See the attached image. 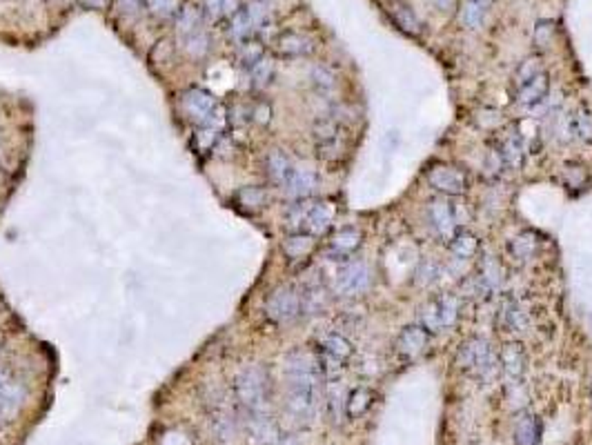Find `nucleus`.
Returning <instances> with one entry per match:
<instances>
[{"mask_svg":"<svg viewBox=\"0 0 592 445\" xmlns=\"http://www.w3.org/2000/svg\"><path fill=\"white\" fill-rule=\"evenodd\" d=\"M180 105L185 109V114L190 116L192 123H196L198 127H214V129H223L225 125V107L216 101L214 94H210L208 89L200 87H192L183 94Z\"/></svg>","mask_w":592,"mask_h":445,"instance_id":"nucleus-1","label":"nucleus"},{"mask_svg":"<svg viewBox=\"0 0 592 445\" xmlns=\"http://www.w3.org/2000/svg\"><path fill=\"white\" fill-rule=\"evenodd\" d=\"M265 389H267V377L261 365H247L243 367L234 379V394L236 401L245 407L250 414H256L265 405Z\"/></svg>","mask_w":592,"mask_h":445,"instance_id":"nucleus-2","label":"nucleus"},{"mask_svg":"<svg viewBox=\"0 0 592 445\" xmlns=\"http://www.w3.org/2000/svg\"><path fill=\"white\" fill-rule=\"evenodd\" d=\"M303 312V305H301V294L296 292L292 285H281L276 287L265 301V314L267 319L279 323V325H285V323H292L301 317Z\"/></svg>","mask_w":592,"mask_h":445,"instance_id":"nucleus-3","label":"nucleus"},{"mask_svg":"<svg viewBox=\"0 0 592 445\" xmlns=\"http://www.w3.org/2000/svg\"><path fill=\"white\" fill-rule=\"evenodd\" d=\"M335 287L343 296H359L369 287V270L363 261H349L345 263L339 274Z\"/></svg>","mask_w":592,"mask_h":445,"instance_id":"nucleus-4","label":"nucleus"},{"mask_svg":"<svg viewBox=\"0 0 592 445\" xmlns=\"http://www.w3.org/2000/svg\"><path fill=\"white\" fill-rule=\"evenodd\" d=\"M428 183H430V188H434L441 194H448V196H461L468 190L466 174L452 165H434L428 172Z\"/></svg>","mask_w":592,"mask_h":445,"instance_id":"nucleus-5","label":"nucleus"},{"mask_svg":"<svg viewBox=\"0 0 592 445\" xmlns=\"http://www.w3.org/2000/svg\"><path fill=\"white\" fill-rule=\"evenodd\" d=\"M456 317H459V303L454 296L446 294V296H439L437 301H432L428 305L423 314V321H425V329H446V327H452L456 323Z\"/></svg>","mask_w":592,"mask_h":445,"instance_id":"nucleus-6","label":"nucleus"},{"mask_svg":"<svg viewBox=\"0 0 592 445\" xmlns=\"http://www.w3.org/2000/svg\"><path fill=\"white\" fill-rule=\"evenodd\" d=\"M428 218H430V225L432 230L441 236V238H452L456 234V225H459V218L454 214V208L450 200H443V198H434L430 200L428 205Z\"/></svg>","mask_w":592,"mask_h":445,"instance_id":"nucleus-7","label":"nucleus"},{"mask_svg":"<svg viewBox=\"0 0 592 445\" xmlns=\"http://www.w3.org/2000/svg\"><path fill=\"white\" fill-rule=\"evenodd\" d=\"M27 399V389L23 387V383L18 381H9L7 385L0 387V425H9Z\"/></svg>","mask_w":592,"mask_h":445,"instance_id":"nucleus-8","label":"nucleus"},{"mask_svg":"<svg viewBox=\"0 0 592 445\" xmlns=\"http://www.w3.org/2000/svg\"><path fill=\"white\" fill-rule=\"evenodd\" d=\"M459 361L464 363L466 367H472V369H486V367H490L494 363L490 343L486 339H476V337L468 339L464 345H461Z\"/></svg>","mask_w":592,"mask_h":445,"instance_id":"nucleus-9","label":"nucleus"},{"mask_svg":"<svg viewBox=\"0 0 592 445\" xmlns=\"http://www.w3.org/2000/svg\"><path fill=\"white\" fill-rule=\"evenodd\" d=\"M283 188H285L290 198L305 200V198H310L314 192H317L319 178H317V174H314L312 170H305V167H301V170H294L292 172V176L287 178V183L283 185Z\"/></svg>","mask_w":592,"mask_h":445,"instance_id":"nucleus-10","label":"nucleus"},{"mask_svg":"<svg viewBox=\"0 0 592 445\" xmlns=\"http://www.w3.org/2000/svg\"><path fill=\"white\" fill-rule=\"evenodd\" d=\"M335 220V205L332 203H312L307 218H305V230L312 236H321Z\"/></svg>","mask_w":592,"mask_h":445,"instance_id":"nucleus-11","label":"nucleus"},{"mask_svg":"<svg viewBox=\"0 0 592 445\" xmlns=\"http://www.w3.org/2000/svg\"><path fill=\"white\" fill-rule=\"evenodd\" d=\"M428 339H430V334H428V329H425V327H421V325H408V327L401 329L399 339H397V345H399V349L403 352V354L417 357V354H421L425 347H428Z\"/></svg>","mask_w":592,"mask_h":445,"instance_id":"nucleus-12","label":"nucleus"},{"mask_svg":"<svg viewBox=\"0 0 592 445\" xmlns=\"http://www.w3.org/2000/svg\"><path fill=\"white\" fill-rule=\"evenodd\" d=\"M548 89H550V81H548L546 73L541 71L539 76H534L532 81L521 85L519 94H516V101H519V105L532 109V107H536L548 96Z\"/></svg>","mask_w":592,"mask_h":445,"instance_id":"nucleus-13","label":"nucleus"},{"mask_svg":"<svg viewBox=\"0 0 592 445\" xmlns=\"http://www.w3.org/2000/svg\"><path fill=\"white\" fill-rule=\"evenodd\" d=\"M499 156H501L504 165H508L510 170H519V167L524 165V156H526V145H524V138L521 134H508L501 143V152H499Z\"/></svg>","mask_w":592,"mask_h":445,"instance_id":"nucleus-14","label":"nucleus"},{"mask_svg":"<svg viewBox=\"0 0 592 445\" xmlns=\"http://www.w3.org/2000/svg\"><path fill=\"white\" fill-rule=\"evenodd\" d=\"M265 167H267V176H270L272 183H276V185H285L287 178H290L292 172H294L292 160H290L287 154L281 152V150H272V152L267 154Z\"/></svg>","mask_w":592,"mask_h":445,"instance_id":"nucleus-15","label":"nucleus"},{"mask_svg":"<svg viewBox=\"0 0 592 445\" xmlns=\"http://www.w3.org/2000/svg\"><path fill=\"white\" fill-rule=\"evenodd\" d=\"M359 245H361V232L357 227H343L332 238V250H335L337 256H341V261H347V256Z\"/></svg>","mask_w":592,"mask_h":445,"instance_id":"nucleus-16","label":"nucleus"},{"mask_svg":"<svg viewBox=\"0 0 592 445\" xmlns=\"http://www.w3.org/2000/svg\"><path fill=\"white\" fill-rule=\"evenodd\" d=\"M276 47L283 56H305L312 51V41L307 36H301V34H294V31H287L283 36H279V41H276Z\"/></svg>","mask_w":592,"mask_h":445,"instance_id":"nucleus-17","label":"nucleus"},{"mask_svg":"<svg viewBox=\"0 0 592 445\" xmlns=\"http://www.w3.org/2000/svg\"><path fill=\"white\" fill-rule=\"evenodd\" d=\"M321 349L325 352V354L339 359L341 363L347 361L354 352L352 343H349L343 334H325V337L321 339Z\"/></svg>","mask_w":592,"mask_h":445,"instance_id":"nucleus-18","label":"nucleus"},{"mask_svg":"<svg viewBox=\"0 0 592 445\" xmlns=\"http://www.w3.org/2000/svg\"><path fill=\"white\" fill-rule=\"evenodd\" d=\"M501 325L506 327V332H512V334H521L528 329L530 321H528V314L524 312L521 305L516 303H508L501 312Z\"/></svg>","mask_w":592,"mask_h":445,"instance_id":"nucleus-19","label":"nucleus"},{"mask_svg":"<svg viewBox=\"0 0 592 445\" xmlns=\"http://www.w3.org/2000/svg\"><path fill=\"white\" fill-rule=\"evenodd\" d=\"M312 247H314V236L307 232H292L283 243V252L290 258H303L312 252Z\"/></svg>","mask_w":592,"mask_h":445,"instance_id":"nucleus-20","label":"nucleus"},{"mask_svg":"<svg viewBox=\"0 0 592 445\" xmlns=\"http://www.w3.org/2000/svg\"><path fill=\"white\" fill-rule=\"evenodd\" d=\"M501 363H504V369L506 374L510 377H519L526 367V354H524V347L519 343H508L501 352Z\"/></svg>","mask_w":592,"mask_h":445,"instance_id":"nucleus-21","label":"nucleus"},{"mask_svg":"<svg viewBox=\"0 0 592 445\" xmlns=\"http://www.w3.org/2000/svg\"><path fill=\"white\" fill-rule=\"evenodd\" d=\"M236 203L247 212H258L267 205V192L263 188H243L236 192Z\"/></svg>","mask_w":592,"mask_h":445,"instance_id":"nucleus-22","label":"nucleus"},{"mask_svg":"<svg viewBox=\"0 0 592 445\" xmlns=\"http://www.w3.org/2000/svg\"><path fill=\"white\" fill-rule=\"evenodd\" d=\"M247 430L252 441L256 443H272L274 441V425L267 416H263L261 412H256L250 416L247 421Z\"/></svg>","mask_w":592,"mask_h":445,"instance_id":"nucleus-23","label":"nucleus"},{"mask_svg":"<svg viewBox=\"0 0 592 445\" xmlns=\"http://www.w3.org/2000/svg\"><path fill=\"white\" fill-rule=\"evenodd\" d=\"M479 250V238L470 232H456L450 238V252L456 258H472Z\"/></svg>","mask_w":592,"mask_h":445,"instance_id":"nucleus-24","label":"nucleus"},{"mask_svg":"<svg viewBox=\"0 0 592 445\" xmlns=\"http://www.w3.org/2000/svg\"><path fill=\"white\" fill-rule=\"evenodd\" d=\"M310 205H312V200H307V198L292 203V205L287 208V212H285L287 230H292V232H303L305 230V218H307Z\"/></svg>","mask_w":592,"mask_h":445,"instance_id":"nucleus-25","label":"nucleus"},{"mask_svg":"<svg viewBox=\"0 0 592 445\" xmlns=\"http://www.w3.org/2000/svg\"><path fill=\"white\" fill-rule=\"evenodd\" d=\"M481 285H484L486 290H496L499 285L504 283V278H506V272L504 267L499 265L494 258H486L484 263H481Z\"/></svg>","mask_w":592,"mask_h":445,"instance_id":"nucleus-26","label":"nucleus"},{"mask_svg":"<svg viewBox=\"0 0 592 445\" xmlns=\"http://www.w3.org/2000/svg\"><path fill=\"white\" fill-rule=\"evenodd\" d=\"M210 45H212L210 36L205 31H200V29L185 36V51H188L192 58H203V56L210 51Z\"/></svg>","mask_w":592,"mask_h":445,"instance_id":"nucleus-27","label":"nucleus"},{"mask_svg":"<svg viewBox=\"0 0 592 445\" xmlns=\"http://www.w3.org/2000/svg\"><path fill=\"white\" fill-rule=\"evenodd\" d=\"M254 31V25L250 21V14L247 9L240 7L232 18H230V34L234 36L236 41H247V36Z\"/></svg>","mask_w":592,"mask_h":445,"instance_id":"nucleus-28","label":"nucleus"},{"mask_svg":"<svg viewBox=\"0 0 592 445\" xmlns=\"http://www.w3.org/2000/svg\"><path fill=\"white\" fill-rule=\"evenodd\" d=\"M176 25H178V29H180L185 36L192 34V31H196L198 25H200V9L194 7V5H185V7H180V11H178V16H176Z\"/></svg>","mask_w":592,"mask_h":445,"instance_id":"nucleus-29","label":"nucleus"},{"mask_svg":"<svg viewBox=\"0 0 592 445\" xmlns=\"http://www.w3.org/2000/svg\"><path fill=\"white\" fill-rule=\"evenodd\" d=\"M145 9L154 18H174L180 11V0H145Z\"/></svg>","mask_w":592,"mask_h":445,"instance_id":"nucleus-30","label":"nucleus"},{"mask_svg":"<svg viewBox=\"0 0 592 445\" xmlns=\"http://www.w3.org/2000/svg\"><path fill=\"white\" fill-rule=\"evenodd\" d=\"M312 83L317 87L321 94H330L332 89L337 87V78L327 67H314L312 69Z\"/></svg>","mask_w":592,"mask_h":445,"instance_id":"nucleus-31","label":"nucleus"},{"mask_svg":"<svg viewBox=\"0 0 592 445\" xmlns=\"http://www.w3.org/2000/svg\"><path fill=\"white\" fill-rule=\"evenodd\" d=\"M490 0H468L464 7V23L466 25H479L481 18H484L486 9H488Z\"/></svg>","mask_w":592,"mask_h":445,"instance_id":"nucleus-32","label":"nucleus"},{"mask_svg":"<svg viewBox=\"0 0 592 445\" xmlns=\"http://www.w3.org/2000/svg\"><path fill=\"white\" fill-rule=\"evenodd\" d=\"M272 76H274V65H272V61H267V58H261V61H258V63L252 67V81H254L256 87H265V85H270Z\"/></svg>","mask_w":592,"mask_h":445,"instance_id":"nucleus-33","label":"nucleus"},{"mask_svg":"<svg viewBox=\"0 0 592 445\" xmlns=\"http://www.w3.org/2000/svg\"><path fill=\"white\" fill-rule=\"evenodd\" d=\"M218 140H220V132L214 127H200L196 132V136H194V143H196V147L200 152H210Z\"/></svg>","mask_w":592,"mask_h":445,"instance_id":"nucleus-34","label":"nucleus"},{"mask_svg":"<svg viewBox=\"0 0 592 445\" xmlns=\"http://www.w3.org/2000/svg\"><path fill=\"white\" fill-rule=\"evenodd\" d=\"M245 9L250 14V21L254 25V29H261L265 25V21H267V7H265L263 0H252V3Z\"/></svg>","mask_w":592,"mask_h":445,"instance_id":"nucleus-35","label":"nucleus"},{"mask_svg":"<svg viewBox=\"0 0 592 445\" xmlns=\"http://www.w3.org/2000/svg\"><path fill=\"white\" fill-rule=\"evenodd\" d=\"M261 58H263V47L258 45V43H247L243 47V51H240V65H243V67L252 69Z\"/></svg>","mask_w":592,"mask_h":445,"instance_id":"nucleus-36","label":"nucleus"},{"mask_svg":"<svg viewBox=\"0 0 592 445\" xmlns=\"http://www.w3.org/2000/svg\"><path fill=\"white\" fill-rule=\"evenodd\" d=\"M572 132H577L581 138H592V116L588 111H579L572 116Z\"/></svg>","mask_w":592,"mask_h":445,"instance_id":"nucleus-37","label":"nucleus"},{"mask_svg":"<svg viewBox=\"0 0 592 445\" xmlns=\"http://www.w3.org/2000/svg\"><path fill=\"white\" fill-rule=\"evenodd\" d=\"M534 250H536V243H534V238H532L530 234L519 236V238H516L514 243H512V252H514V256H519V258L532 256Z\"/></svg>","mask_w":592,"mask_h":445,"instance_id":"nucleus-38","label":"nucleus"},{"mask_svg":"<svg viewBox=\"0 0 592 445\" xmlns=\"http://www.w3.org/2000/svg\"><path fill=\"white\" fill-rule=\"evenodd\" d=\"M539 73H541V65H539V61H536V58H530V61H526V63H524V67L519 69V73H516V81H519V85H524V83L532 81L534 76H539Z\"/></svg>","mask_w":592,"mask_h":445,"instance_id":"nucleus-39","label":"nucleus"},{"mask_svg":"<svg viewBox=\"0 0 592 445\" xmlns=\"http://www.w3.org/2000/svg\"><path fill=\"white\" fill-rule=\"evenodd\" d=\"M397 18H399V23L403 29H408V31H419V21L414 18V14L408 9V7H397Z\"/></svg>","mask_w":592,"mask_h":445,"instance_id":"nucleus-40","label":"nucleus"},{"mask_svg":"<svg viewBox=\"0 0 592 445\" xmlns=\"http://www.w3.org/2000/svg\"><path fill=\"white\" fill-rule=\"evenodd\" d=\"M203 9L210 21H218L223 16V0H203Z\"/></svg>","mask_w":592,"mask_h":445,"instance_id":"nucleus-41","label":"nucleus"},{"mask_svg":"<svg viewBox=\"0 0 592 445\" xmlns=\"http://www.w3.org/2000/svg\"><path fill=\"white\" fill-rule=\"evenodd\" d=\"M141 5H145V0H118V9L125 16H134L141 11Z\"/></svg>","mask_w":592,"mask_h":445,"instance_id":"nucleus-42","label":"nucleus"},{"mask_svg":"<svg viewBox=\"0 0 592 445\" xmlns=\"http://www.w3.org/2000/svg\"><path fill=\"white\" fill-rule=\"evenodd\" d=\"M160 445H190L180 432H168L160 439Z\"/></svg>","mask_w":592,"mask_h":445,"instance_id":"nucleus-43","label":"nucleus"},{"mask_svg":"<svg viewBox=\"0 0 592 445\" xmlns=\"http://www.w3.org/2000/svg\"><path fill=\"white\" fill-rule=\"evenodd\" d=\"M270 114H272V109H270V105H258L256 107V111H254V116H256V121L261 123V125H265L267 121H270Z\"/></svg>","mask_w":592,"mask_h":445,"instance_id":"nucleus-44","label":"nucleus"},{"mask_svg":"<svg viewBox=\"0 0 592 445\" xmlns=\"http://www.w3.org/2000/svg\"><path fill=\"white\" fill-rule=\"evenodd\" d=\"M240 9V0H223V14H228L230 18Z\"/></svg>","mask_w":592,"mask_h":445,"instance_id":"nucleus-45","label":"nucleus"},{"mask_svg":"<svg viewBox=\"0 0 592 445\" xmlns=\"http://www.w3.org/2000/svg\"><path fill=\"white\" fill-rule=\"evenodd\" d=\"M78 3L87 9H101L105 5V0H78Z\"/></svg>","mask_w":592,"mask_h":445,"instance_id":"nucleus-46","label":"nucleus"},{"mask_svg":"<svg viewBox=\"0 0 592 445\" xmlns=\"http://www.w3.org/2000/svg\"><path fill=\"white\" fill-rule=\"evenodd\" d=\"M9 381H11V374H9V369H7V367H3V365H0V387H3V385H7Z\"/></svg>","mask_w":592,"mask_h":445,"instance_id":"nucleus-47","label":"nucleus"},{"mask_svg":"<svg viewBox=\"0 0 592 445\" xmlns=\"http://www.w3.org/2000/svg\"><path fill=\"white\" fill-rule=\"evenodd\" d=\"M0 347H3V337H0Z\"/></svg>","mask_w":592,"mask_h":445,"instance_id":"nucleus-48","label":"nucleus"}]
</instances>
